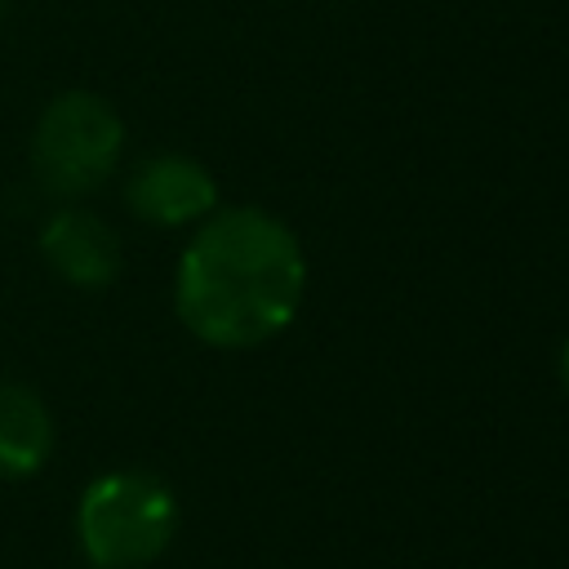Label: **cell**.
Masks as SVG:
<instances>
[{"mask_svg":"<svg viewBox=\"0 0 569 569\" xmlns=\"http://www.w3.org/2000/svg\"><path fill=\"white\" fill-rule=\"evenodd\" d=\"M120 151L124 120L107 98L89 89L58 93L31 129V173L58 200L98 191L116 173Z\"/></svg>","mask_w":569,"mask_h":569,"instance_id":"3","label":"cell"},{"mask_svg":"<svg viewBox=\"0 0 569 569\" xmlns=\"http://www.w3.org/2000/svg\"><path fill=\"white\" fill-rule=\"evenodd\" d=\"M307 258L298 236L267 209H213L196 222L178 276V320L218 351L271 342L302 307Z\"/></svg>","mask_w":569,"mask_h":569,"instance_id":"1","label":"cell"},{"mask_svg":"<svg viewBox=\"0 0 569 569\" xmlns=\"http://www.w3.org/2000/svg\"><path fill=\"white\" fill-rule=\"evenodd\" d=\"M49 453H53L49 405L22 382H0V476L27 480L49 462Z\"/></svg>","mask_w":569,"mask_h":569,"instance_id":"6","label":"cell"},{"mask_svg":"<svg viewBox=\"0 0 569 569\" xmlns=\"http://www.w3.org/2000/svg\"><path fill=\"white\" fill-rule=\"evenodd\" d=\"M178 533L173 489L138 467L102 471L76 502V542L93 569H142Z\"/></svg>","mask_w":569,"mask_h":569,"instance_id":"2","label":"cell"},{"mask_svg":"<svg viewBox=\"0 0 569 569\" xmlns=\"http://www.w3.org/2000/svg\"><path fill=\"white\" fill-rule=\"evenodd\" d=\"M40 253L53 276H62L76 289H102L120 276V236L111 231L107 218L80 204H62L44 227H40Z\"/></svg>","mask_w":569,"mask_h":569,"instance_id":"5","label":"cell"},{"mask_svg":"<svg viewBox=\"0 0 569 569\" xmlns=\"http://www.w3.org/2000/svg\"><path fill=\"white\" fill-rule=\"evenodd\" d=\"M124 200L151 227H191L218 209V178L196 156L160 151L129 173Z\"/></svg>","mask_w":569,"mask_h":569,"instance_id":"4","label":"cell"},{"mask_svg":"<svg viewBox=\"0 0 569 569\" xmlns=\"http://www.w3.org/2000/svg\"><path fill=\"white\" fill-rule=\"evenodd\" d=\"M560 382H565V391H569V342H565V351H560Z\"/></svg>","mask_w":569,"mask_h":569,"instance_id":"7","label":"cell"},{"mask_svg":"<svg viewBox=\"0 0 569 569\" xmlns=\"http://www.w3.org/2000/svg\"><path fill=\"white\" fill-rule=\"evenodd\" d=\"M0 13H4V0H0Z\"/></svg>","mask_w":569,"mask_h":569,"instance_id":"8","label":"cell"}]
</instances>
